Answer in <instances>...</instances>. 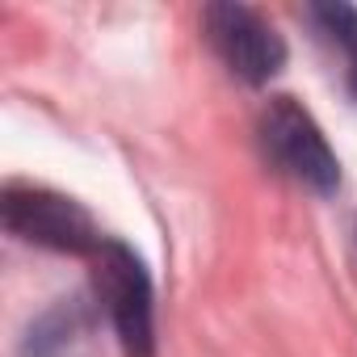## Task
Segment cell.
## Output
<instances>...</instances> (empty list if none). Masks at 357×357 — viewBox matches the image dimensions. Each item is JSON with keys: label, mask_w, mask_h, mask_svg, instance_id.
I'll use <instances>...</instances> for the list:
<instances>
[{"label": "cell", "mask_w": 357, "mask_h": 357, "mask_svg": "<svg viewBox=\"0 0 357 357\" xmlns=\"http://www.w3.org/2000/svg\"><path fill=\"white\" fill-rule=\"evenodd\" d=\"M0 223H5L9 236H17L26 244L89 257V261L109 240V236H101V227L76 198L43 190V185H5V194H0Z\"/></svg>", "instance_id": "cell-2"}, {"label": "cell", "mask_w": 357, "mask_h": 357, "mask_svg": "<svg viewBox=\"0 0 357 357\" xmlns=\"http://www.w3.org/2000/svg\"><path fill=\"white\" fill-rule=\"evenodd\" d=\"M93 340V315L89 303L80 298H59L51 311H43L26 336H22V357H84Z\"/></svg>", "instance_id": "cell-5"}, {"label": "cell", "mask_w": 357, "mask_h": 357, "mask_svg": "<svg viewBox=\"0 0 357 357\" xmlns=\"http://www.w3.org/2000/svg\"><path fill=\"white\" fill-rule=\"evenodd\" d=\"M311 22L319 26L324 38H332L353 63H357V9L353 5H311Z\"/></svg>", "instance_id": "cell-6"}, {"label": "cell", "mask_w": 357, "mask_h": 357, "mask_svg": "<svg viewBox=\"0 0 357 357\" xmlns=\"http://www.w3.org/2000/svg\"><path fill=\"white\" fill-rule=\"evenodd\" d=\"M206 38L215 47V55L231 68V76H240L244 84H269L282 63H286V43L282 34L248 5H231V0H219V5H206L202 13Z\"/></svg>", "instance_id": "cell-4"}, {"label": "cell", "mask_w": 357, "mask_h": 357, "mask_svg": "<svg viewBox=\"0 0 357 357\" xmlns=\"http://www.w3.org/2000/svg\"><path fill=\"white\" fill-rule=\"evenodd\" d=\"M261 147L265 155L294 176L298 185H307L311 194L328 198L340 190V160L328 147L319 122L294 101V97H273L261 114Z\"/></svg>", "instance_id": "cell-3"}, {"label": "cell", "mask_w": 357, "mask_h": 357, "mask_svg": "<svg viewBox=\"0 0 357 357\" xmlns=\"http://www.w3.org/2000/svg\"><path fill=\"white\" fill-rule=\"evenodd\" d=\"M349 89H353V97H357V63H353V72H349Z\"/></svg>", "instance_id": "cell-7"}, {"label": "cell", "mask_w": 357, "mask_h": 357, "mask_svg": "<svg viewBox=\"0 0 357 357\" xmlns=\"http://www.w3.org/2000/svg\"><path fill=\"white\" fill-rule=\"evenodd\" d=\"M93 290L97 303L109 315V328L126 357H151L155 353V294L147 265L122 244L105 240L93 257Z\"/></svg>", "instance_id": "cell-1"}]
</instances>
